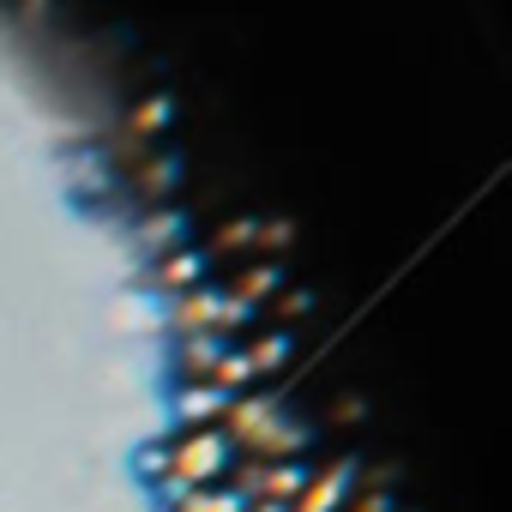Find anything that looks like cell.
<instances>
[{
    "mask_svg": "<svg viewBox=\"0 0 512 512\" xmlns=\"http://www.w3.org/2000/svg\"><path fill=\"white\" fill-rule=\"evenodd\" d=\"M229 440L217 428H193V434H169V482H163V500L175 506L181 494L193 488H217L223 470H229Z\"/></svg>",
    "mask_w": 512,
    "mask_h": 512,
    "instance_id": "1",
    "label": "cell"
},
{
    "mask_svg": "<svg viewBox=\"0 0 512 512\" xmlns=\"http://www.w3.org/2000/svg\"><path fill=\"white\" fill-rule=\"evenodd\" d=\"M235 308H247V314H266L272 308V296L284 290V266H272V260H241V266H229L223 272V284H217Z\"/></svg>",
    "mask_w": 512,
    "mask_h": 512,
    "instance_id": "2",
    "label": "cell"
},
{
    "mask_svg": "<svg viewBox=\"0 0 512 512\" xmlns=\"http://www.w3.org/2000/svg\"><path fill=\"white\" fill-rule=\"evenodd\" d=\"M145 278H151V290H163V296H193V290H205L211 284V260H205V247H175V253H163V260H151L145 266Z\"/></svg>",
    "mask_w": 512,
    "mask_h": 512,
    "instance_id": "3",
    "label": "cell"
},
{
    "mask_svg": "<svg viewBox=\"0 0 512 512\" xmlns=\"http://www.w3.org/2000/svg\"><path fill=\"white\" fill-rule=\"evenodd\" d=\"M356 470H362L356 458H338V464H326V470L314 464L308 488H302V494H296V500H290L284 512H344V500H350V494L362 488V482H356Z\"/></svg>",
    "mask_w": 512,
    "mask_h": 512,
    "instance_id": "4",
    "label": "cell"
},
{
    "mask_svg": "<svg viewBox=\"0 0 512 512\" xmlns=\"http://www.w3.org/2000/svg\"><path fill=\"white\" fill-rule=\"evenodd\" d=\"M308 476H314V464H308V458H278V464H266V470H260V488H253V500L284 512V506L308 488Z\"/></svg>",
    "mask_w": 512,
    "mask_h": 512,
    "instance_id": "5",
    "label": "cell"
},
{
    "mask_svg": "<svg viewBox=\"0 0 512 512\" xmlns=\"http://www.w3.org/2000/svg\"><path fill=\"white\" fill-rule=\"evenodd\" d=\"M139 247L151 253V260H163V253L187 247V211H181V205H157V211H145V217H139Z\"/></svg>",
    "mask_w": 512,
    "mask_h": 512,
    "instance_id": "6",
    "label": "cell"
},
{
    "mask_svg": "<svg viewBox=\"0 0 512 512\" xmlns=\"http://www.w3.org/2000/svg\"><path fill=\"white\" fill-rule=\"evenodd\" d=\"M229 410V398L217 386H175V434H193V428H217Z\"/></svg>",
    "mask_w": 512,
    "mask_h": 512,
    "instance_id": "7",
    "label": "cell"
},
{
    "mask_svg": "<svg viewBox=\"0 0 512 512\" xmlns=\"http://www.w3.org/2000/svg\"><path fill=\"white\" fill-rule=\"evenodd\" d=\"M223 338H175V386H205L211 362L223 356Z\"/></svg>",
    "mask_w": 512,
    "mask_h": 512,
    "instance_id": "8",
    "label": "cell"
},
{
    "mask_svg": "<svg viewBox=\"0 0 512 512\" xmlns=\"http://www.w3.org/2000/svg\"><path fill=\"white\" fill-rule=\"evenodd\" d=\"M253 235H260V223H253V217H229L217 235H211V247H205V260L211 266H241V260H253Z\"/></svg>",
    "mask_w": 512,
    "mask_h": 512,
    "instance_id": "9",
    "label": "cell"
},
{
    "mask_svg": "<svg viewBox=\"0 0 512 512\" xmlns=\"http://www.w3.org/2000/svg\"><path fill=\"white\" fill-rule=\"evenodd\" d=\"M241 356H247V368H253V380H266V374H278L284 362H290V332H272V326H260L247 344H235Z\"/></svg>",
    "mask_w": 512,
    "mask_h": 512,
    "instance_id": "10",
    "label": "cell"
},
{
    "mask_svg": "<svg viewBox=\"0 0 512 512\" xmlns=\"http://www.w3.org/2000/svg\"><path fill=\"white\" fill-rule=\"evenodd\" d=\"M175 181H181V157L175 151H157V157H145L139 169H133V193H145V199H169L175 193Z\"/></svg>",
    "mask_w": 512,
    "mask_h": 512,
    "instance_id": "11",
    "label": "cell"
},
{
    "mask_svg": "<svg viewBox=\"0 0 512 512\" xmlns=\"http://www.w3.org/2000/svg\"><path fill=\"white\" fill-rule=\"evenodd\" d=\"M133 476H139V482H151V488H163V482H169V434H163V440H145V446L133 452Z\"/></svg>",
    "mask_w": 512,
    "mask_h": 512,
    "instance_id": "12",
    "label": "cell"
},
{
    "mask_svg": "<svg viewBox=\"0 0 512 512\" xmlns=\"http://www.w3.org/2000/svg\"><path fill=\"white\" fill-rule=\"evenodd\" d=\"M175 512H247V500H241V494H229V488L217 482V488H193V494H181V500H175Z\"/></svg>",
    "mask_w": 512,
    "mask_h": 512,
    "instance_id": "13",
    "label": "cell"
},
{
    "mask_svg": "<svg viewBox=\"0 0 512 512\" xmlns=\"http://www.w3.org/2000/svg\"><path fill=\"white\" fill-rule=\"evenodd\" d=\"M296 241V229L290 223H260V235H253V260H272L278 266V253Z\"/></svg>",
    "mask_w": 512,
    "mask_h": 512,
    "instance_id": "14",
    "label": "cell"
},
{
    "mask_svg": "<svg viewBox=\"0 0 512 512\" xmlns=\"http://www.w3.org/2000/svg\"><path fill=\"white\" fill-rule=\"evenodd\" d=\"M169 115H175V103H169V97H151V103H139V109H133V133H139V139H151V133H163V127H169Z\"/></svg>",
    "mask_w": 512,
    "mask_h": 512,
    "instance_id": "15",
    "label": "cell"
},
{
    "mask_svg": "<svg viewBox=\"0 0 512 512\" xmlns=\"http://www.w3.org/2000/svg\"><path fill=\"white\" fill-rule=\"evenodd\" d=\"M344 512H392V494H386V488H374V494L356 488V494L344 500Z\"/></svg>",
    "mask_w": 512,
    "mask_h": 512,
    "instance_id": "16",
    "label": "cell"
}]
</instances>
